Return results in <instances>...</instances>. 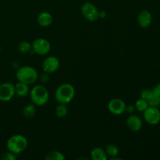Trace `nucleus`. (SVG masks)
Instances as JSON below:
<instances>
[{
  "mask_svg": "<svg viewBox=\"0 0 160 160\" xmlns=\"http://www.w3.org/2000/svg\"><path fill=\"white\" fill-rule=\"evenodd\" d=\"M75 96V88L72 84L65 83L57 88L55 93V98L59 103L68 104Z\"/></svg>",
  "mask_w": 160,
  "mask_h": 160,
  "instance_id": "nucleus-1",
  "label": "nucleus"
},
{
  "mask_svg": "<svg viewBox=\"0 0 160 160\" xmlns=\"http://www.w3.org/2000/svg\"><path fill=\"white\" fill-rule=\"evenodd\" d=\"M31 102L35 106H45L49 99V94L45 86L36 85L30 92Z\"/></svg>",
  "mask_w": 160,
  "mask_h": 160,
  "instance_id": "nucleus-2",
  "label": "nucleus"
},
{
  "mask_svg": "<svg viewBox=\"0 0 160 160\" xmlns=\"http://www.w3.org/2000/svg\"><path fill=\"white\" fill-rule=\"evenodd\" d=\"M38 72L34 67L31 66H23L20 67L16 73V77L18 81L27 84H32L37 81Z\"/></svg>",
  "mask_w": 160,
  "mask_h": 160,
  "instance_id": "nucleus-3",
  "label": "nucleus"
},
{
  "mask_svg": "<svg viewBox=\"0 0 160 160\" xmlns=\"http://www.w3.org/2000/svg\"><path fill=\"white\" fill-rule=\"evenodd\" d=\"M28 145V140L21 134H15L9 138L6 143L8 150L14 154H19L27 148Z\"/></svg>",
  "mask_w": 160,
  "mask_h": 160,
  "instance_id": "nucleus-4",
  "label": "nucleus"
},
{
  "mask_svg": "<svg viewBox=\"0 0 160 160\" xmlns=\"http://www.w3.org/2000/svg\"><path fill=\"white\" fill-rule=\"evenodd\" d=\"M31 49L34 53L39 56H45L50 52L51 45L47 39L39 38L33 42L31 45Z\"/></svg>",
  "mask_w": 160,
  "mask_h": 160,
  "instance_id": "nucleus-5",
  "label": "nucleus"
},
{
  "mask_svg": "<svg viewBox=\"0 0 160 160\" xmlns=\"http://www.w3.org/2000/svg\"><path fill=\"white\" fill-rule=\"evenodd\" d=\"M81 13L88 21H95L99 18V11L92 2H84L81 6Z\"/></svg>",
  "mask_w": 160,
  "mask_h": 160,
  "instance_id": "nucleus-6",
  "label": "nucleus"
},
{
  "mask_svg": "<svg viewBox=\"0 0 160 160\" xmlns=\"http://www.w3.org/2000/svg\"><path fill=\"white\" fill-rule=\"evenodd\" d=\"M144 118L150 125H157L160 122V110L158 107L148 106L144 112Z\"/></svg>",
  "mask_w": 160,
  "mask_h": 160,
  "instance_id": "nucleus-7",
  "label": "nucleus"
},
{
  "mask_svg": "<svg viewBox=\"0 0 160 160\" xmlns=\"http://www.w3.org/2000/svg\"><path fill=\"white\" fill-rule=\"evenodd\" d=\"M15 95V87L11 83L0 84V101L9 102Z\"/></svg>",
  "mask_w": 160,
  "mask_h": 160,
  "instance_id": "nucleus-8",
  "label": "nucleus"
},
{
  "mask_svg": "<svg viewBox=\"0 0 160 160\" xmlns=\"http://www.w3.org/2000/svg\"><path fill=\"white\" fill-rule=\"evenodd\" d=\"M126 106L123 100L118 98H112L108 103V110L113 115H121L125 112Z\"/></svg>",
  "mask_w": 160,
  "mask_h": 160,
  "instance_id": "nucleus-9",
  "label": "nucleus"
},
{
  "mask_svg": "<svg viewBox=\"0 0 160 160\" xmlns=\"http://www.w3.org/2000/svg\"><path fill=\"white\" fill-rule=\"evenodd\" d=\"M59 67V60L55 56H48L42 62V70L45 73H55Z\"/></svg>",
  "mask_w": 160,
  "mask_h": 160,
  "instance_id": "nucleus-10",
  "label": "nucleus"
},
{
  "mask_svg": "<svg viewBox=\"0 0 160 160\" xmlns=\"http://www.w3.org/2000/svg\"><path fill=\"white\" fill-rule=\"evenodd\" d=\"M152 16L148 10H142L138 16V23L142 28H146L151 25Z\"/></svg>",
  "mask_w": 160,
  "mask_h": 160,
  "instance_id": "nucleus-11",
  "label": "nucleus"
},
{
  "mask_svg": "<svg viewBox=\"0 0 160 160\" xmlns=\"http://www.w3.org/2000/svg\"><path fill=\"white\" fill-rule=\"evenodd\" d=\"M142 120L139 117L136 115H131L127 120V126L131 131L137 132L142 128Z\"/></svg>",
  "mask_w": 160,
  "mask_h": 160,
  "instance_id": "nucleus-12",
  "label": "nucleus"
},
{
  "mask_svg": "<svg viewBox=\"0 0 160 160\" xmlns=\"http://www.w3.org/2000/svg\"><path fill=\"white\" fill-rule=\"evenodd\" d=\"M52 16L48 12H42L38 17V23L42 27H48L52 23Z\"/></svg>",
  "mask_w": 160,
  "mask_h": 160,
  "instance_id": "nucleus-13",
  "label": "nucleus"
},
{
  "mask_svg": "<svg viewBox=\"0 0 160 160\" xmlns=\"http://www.w3.org/2000/svg\"><path fill=\"white\" fill-rule=\"evenodd\" d=\"M14 87H15V95H17V97H20V98L25 97L29 93L28 84L18 81V83H17Z\"/></svg>",
  "mask_w": 160,
  "mask_h": 160,
  "instance_id": "nucleus-14",
  "label": "nucleus"
},
{
  "mask_svg": "<svg viewBox=\"0 0 160 160\" xmlns=\"http://www.w3.org/2000/svg\"><path fill=\"white\" fill-rule=\"evenodd\" d=\"M91 156L93 160H107L108 156L106 150L101 147H96L91 152Z\"/></svg>",
  "mask_w": 160,
  "mask_h": 160,
  "instance_id": "nucleus-15",
  "label": "nucleus"
},
{
  "mask_svg": "<svg viewBox=\"0 0 160 160\" xmlns=\"http://www.w3.org/2000/svg\"><path fill=\"white\" fill-rule=\"evenodd\" d=\"M36 113V109H35V105L31 103V104H28L23 107V115L26 118L30 119L32 118Z\"/></svg>",
  "mask_w": 160,
  "mask_h": 160,
  "instance_id": "nucleus-16",
  "label": "nucleus"
},
{
  "mask_svg": "<svg viewBox=\"0 0 160 160\" xmlns=\"http://www.w3.org/2000/svg\"><path fill=\"white\" fill-rule=\"evenodd\" d=\"M68 113V107L67 104L59 103L56 109V114L59 118H64Z\"/></svg>",
  "mask_w": 160,
  "mask_h": 160,
  "instance_id": "nucleus-17",
  "label": "nucleus"
},
{
  "mask_svg": "<svg viewBox=\"0 0 160 160\" xmlns=\"http://www.w3.org/2000/svg\"><path fill=\"white\" fill-rule=\"evenodd\" d=\"M46 160H64L65 156L61 152L59 151H52L49 152L45 156Z\"/></svg>",
  "mask_w": 160,
  "mask_h": 160,
  "instance_id": "nucleus-18",
  "label": "nucleus"
},
{
  "mask_svg": "<svg viewBox=\"0 0 160 160\" xmlns=\"http://www.w3.org/2000/svg\"><path fill=\"white\" fill-rule=\"evenodd\" d=\"M106 152L108 156L114 159L115 157H117L119 154V149L117 148V145H113V144H109L106 146Z\"/></svg>",
  "mask_w": 160,
  "mask_h": 160,
  "instance_id": "nucleus-19",
  "label": "nucleus"
},
{
  "mask_svg": "<svg viewBox=\"0 0 160 160\" xmlns=\"http://www.w3.org/2000/svg\"><path fill=\"white\" fill-rule=\"evenodd\" d=\"M148 107V103L146 100L143 99V98H140V99L137 100L135 102V108L139 112H144Z\"/></svg>",
  "mask_w": 160,
  "mask_h": 160,
  "instance_id": "nucleus-20",
  "label": "nucleus"
},
{
  "mask_svg": "<svg viewBox=\"0 0 160 160\" xmlns=\"http://www.w3.org/2000/svg\"><path fill=\"white\" fill-rule=\"evenodd\" d=\"M31 45L28 42L26 41H23L19 43L18 45V51L20 52L22 54H24V53L28 52L29 51H31Z\"/></svg>",
  "mask_w": 160,
  "mask_h": 160,
  "instance_id": "nucleus-21",
  "label": "nucleus"
},
{
  "mask_svg": "<svg viewBox=\"0 0 160 160\" xmlns=\"http://www.w3.org/2000/svg\"><path fill=\"white\" fill-rule=\"evenodd\" d=\"M141 98H143V99L146 100L147 102L150 99V98L152 97L153 93H152V90L151 89H143V90L141 92Z\"/></svg>",
  "mask_w": 160,
  "mask_h": 160,
  "instance_id": "nucleus-22",
  "label": "nucleus"
},
{
  "mask_svg": "<svg viewBox=\"0 0 160 160\" xmlns=\"http://www.w3.org/2000/svg\"><path fill=\"white\" fill-rule=\"evenodd\" d=\"M148 106H151V107H159L160 104V97L153 95L152 97L148 101Z\"/></svg>",
  "mask_w": 160,
  "mask_h": 160,
  "instance_id": "nucleus-23",
  "label": "nucleus"
},
{
  "mask_svg": "<svg viewBox=\"0 0 160 160\" xmlns=\"http://www.w3.org/2000/svg\"><path fill=\"white\" fill-rule=\"evenodd\" d=\"M17 159L16 154L11 152H4L1 156L2 160H15Z\"/></svg>",
  "mask_w": 160,
  "mask_h": 160,
  "instance_id": "nucleus-24",
  "label": "nucleus"
},
{
  "mask_svg": "<svg viewBox=\"0 0 160 160\" xmlns=\"http://www.w3.org/2000/svg\"><path fill=\"white\" fill-rule=\"evenodd\" d=\"M152 93L154 95L160 97V83L155 86L154 88L152 89Z\"/></svg>",
  "mask_w": 160,
  "mask_h": 160,
  "instance_id": "nucleus-25",
  "label": "nucleus"
},
{
  "mask_svg": "<svg viewBox=\"0 0 160 160\" xmlns=\"http://www.w3.org/2000/svg\"><path fill=\"white\" fill-rule=\"evenodd\" d=\"M135 110V107L132 105H130V106H126V108H125V112H127L128 113H133Z\"/></svg>",
  "mask_w": 160,
  "mask_h": 160,
  "instance_id": "nucleus-26",
  "label": "nucleus"
},
{
  "mask_svg": "<svg viewBox=\"0 0 160 160\" xmlns=\"http://www.w3.org/2000/svg\"><path fill=\"white\" fill-rule=\"evenodd\" d=\"M99 18L101 17V18H104V17H106V12H104V11H101L100 12L99 11Z\"/></svg>",
  "mask_w": 160,
  "mask_h": 160,
  "instance_id": "nucleus-27",
  "label": "nucleus"
},
{
  "mask_svg": "<svg viewBox=\"0 0 160 160\" xmlns=\"http://www.w3.org/2000/svg\"><path fill=\"white\" fill-rule=\"evenodd\" d=\"M0 52H1V44H0Z\"/></svg>",
  "mask_w": 160,
  "mask_h": 160,
  "instance_id": "nucleus-28",
  "label": "nucleus"
},
{
  "mask_svg": "<svg viewBox=\"0 0 160 160\" xmlns=\"http://www.w3.org/2000/svg\"><path fill=\"white\" fill-rule=\"evenodd\" d=\"M159 110H160V104H159Z\"/></svg>",
  "mask_w": 160,
  "mask_h": 160,
  "instance_id": "nucleus-29",
  "label": "nucleus"
}]
</instances>
